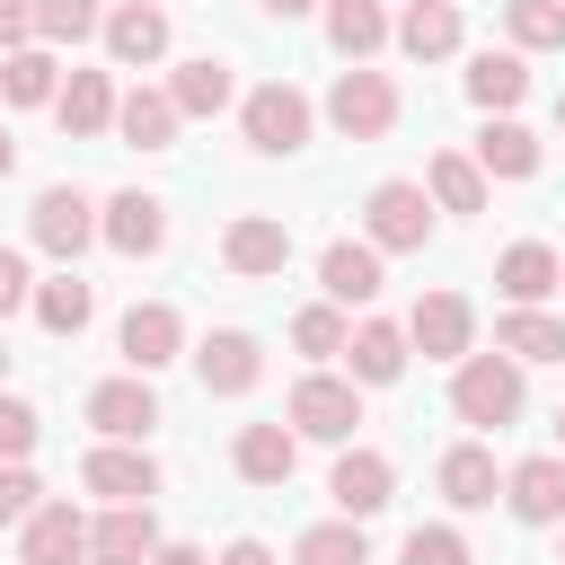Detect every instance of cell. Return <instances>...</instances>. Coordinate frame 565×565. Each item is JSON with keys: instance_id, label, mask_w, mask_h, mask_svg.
Wrapping results in <instances>:
<instances>
[{"instance_id": "ac0fdd59", "label": "cell", "mask_w": 565, "mask_h": 565, "mask_svg": "<svg viewBox=\"0 0 565 565\" xmlns=\"http://www.w3.org/2000/svg\"><path fill=\"white\" fill-rule=\"evenodd\" d=\"M503 503H512L521 521H565V459H556V450L521 459V468L503 477Z\"/></svg>"}, {"instance_id": "836d02e7", "label": "cell", "mask_w": 565, "mask_h": 565, "mask_svg": "<svg viewBox=\"0 0 565 565\" xmlns=\"http://www.w3.org/2000/svg\"><path fill=\"white\" fill-rule=\"evenodd\" d=\"M88 309H97V291H88L71 265H62L53 282H35V318H44V335H79V327H88Z\"/></svg>"}, {"instance_id": "f35d334b", "label": "cell", "mask_w": 565, "mask_h": 565, "mask_svg": "<svg viewBox=\"0 0 565 565\" xmlns=\"http://www.w3.org/2000/svg\"><path fill=\"white\" fill-rule=\"evenodd\" d=\"M406 565H468V539L441 530V521L433 530H406Z\"/></svg>"}, {"instance_id": "816d5d0a", "label": "cell", "mask_w": 565, "mask_h": 565, "mask_svg": "<svg viewBox=\"0 0 565 565\" xmlns=\"http://www.w3.org/2000/svg\"><path fill=\"white\" fill-rule=\"evenodd\" d=\"M556 565H565V539H556Z\"/></svg>"}, {"instance_id": "2e32d148", "label": "cell", "mask_w": 565, "mask_h": 565, "mask_svg": "<svg viewBox=\"0 0 565 565\" xmlns=\"http://www.w3.org/2000/svg\"><path fill=\"white\" fill-rule=\"evenodd\" d=\"M318 282H327V300H335V309L380 300V247H371V238H362V247H353V238H335V247L318 256Z\"/></svg>"}, {"instance_id": "4fadbf2b", "label": "cell", "mask_w": 565, "mask_h": 565, "mask_svg": "<svg viewBox=\"0 0 565 565\" xmlns=\"http://www.w3.org/2000/svg\"><path fill=\"white\" fill-rule=\"evenodd\" d=\"M88 424H97L106 441H141V433L159 424L150 380H141V371H132V380H97V388H88Z\"/></svg>"}, {"instance_id": "f6af8a7d", "label": "cell", "mask_w": 565, "mask_h": 565, "mask_svg": "<svg viewBox=\"0 0 565 565\" xmlns=\"http://www.w3.org/2000/svg\"><path fill=\"white\" fill-rule=\"evenodd\" d=\"M150 565H212V556H203V547H185V539H177V547L159 539V547H150Z\"/></svg>"}, {"instance_id": "f907efd6", "label": "cell", "mask_w": 565, "mask_h": 565, "mask_svg": "<svg viewBox=\"0 0 565 565\" xmlns=\"http://www.w3.org/2000/svg\"><path fill=\"white\" fill-rule=\"evenodd\" d=\"M0 380H9V344H0Z\"/></svg>"}, {"instance_id": "d590c367", "label": "cell", "mask_w": 565, "mask_h": 565, "mask_svg": "<svg viewBox=\"0 0 565 565\" xmlns=\"http://www.w3.org/2000/svg\"><path fill=\"white\" fill-rule=\"evenodd\" d=\"M291 565H371V556H362V521H318V530H300Z\"/></svg>"}, {"instance_id": "e0dca14e", "label": "cell", "mask_w": 565, "mask_h": 565, "mask_svg": "<svg viewBox=\"0 0 565 565\" xmlns=\"http://www.w3.org/2000/svg\"><path fill=\"white\" fill-rule=\"evenodd\" d=\"M388 486H397V477H388V459H380V450H344V459H335V477H327V494H335V512H344V521H371V512L388 503Z\"/></svg>"}, {"instance_id": "e575fe53", "label": "cell", "mask_w": 565, "mask_h": 565, "mask_svg": "<svg viewBox=\"0 0 565 565\" xmlns=\"http://www.w3.org/2000/svg\"><path fill=\"white\" fill-rule=\"evenodd\" d=\"M503 26H512L521 53H556V44H565V0H512Z\"/></svg>"}, {"instance_id": "f5cc1de1", "label": "cell", "mask_w": 565, "mask_h": 565, "mask_svg": "<svg viewBox=\"0 0 565 565\" xmlns=\"http://www.w3.org/2000/svg\"><path fill=\"white\" fill-rule=\"evenodd\" d=\"M556 282H565V274H556Z\"/></svg>"}, {"instance_id": "7bdbcfd3", "label": "cell", "mask_w": 565, "mask_h": 565, "mask_svg": "<svg viewBox=\"0 0 565 565\" xmlns=\"http://www.w3.org/2000/svg\"><path fill=\"white\" fill-rule=\"evenodd\" d=\"M26 35H35V9L26 0H0V53H18Z\"/></svg>"}, {"instance_id": "ba28073f", "label": "cell", "mask_w": 565, "mask_h": 565, "mask_svg": "<svg viewBox=\"0 0 565 565\" xmlns=\"http://www.w3.org/2000/svg\"><path fill=\"white\" fill-rule=\"evenodd\" d=\"M97 238H106L115 256H159V247H168V203H159V194H106Z\"/></svg>"}, {"instance_id": "ab89813d", "label": "cell", "mask_w": 565, "mask_h": 565, "mask_svg": "<svg viewBox=\"0 0 565 565\" xmlns=\"http://www.w3.org/2000/svg\"><path fill=\"white\" fill-rule=\"evenodd\" d=\"M35 433H44V424H35V406H26V397H0V459H26V450H35Z\"/></svg>"}, {"instance_id": "83f0119b", "label": "cell", "mask_w": 565, "mask_h": 565, "mask_svg": "<svg viewBox=\"0 0 565 565\" xmlns=\"http://www.w3.org/2000/svg\"><path fill=\"white\" fill-rule=\"evenodd\" d=\"M397 44H406L415 62H441V53H459V9H450V0H406V18H397Z\"/></svg>"}, {"instance_id": "d4e9b609", "label": "cell", "mask_w": 565, "mask_h": 565, "mask_svg": "<svg viewBox=\"0 0 565 565\" xmlns=\"http://www.w3.org/2000/svg\"><path fill=\"white\" fill-rule=\"evenodd\" d=\"M230 459H238V477H247V486H282V477H291V459H300V441H291V424H247Z\"/></svg>"}, {"instance_id": "8992f818", "label": "cell", "mask_w": 565, "mask_h": 565, "mask_svg": "<svg viewBox=\"0 0 565 565\" xmlns=\"http://www.w3.org/2000/svg\"><path fill=\"white\" fill-rule=\"evenodd\" d=\"M353 424H362V388H353V380L309 371V380L291 388V433H309V441H353Z\"/></svg>"}, {"instance_id": "603a6c76", "label": "cell", "mask_w": 565, "mask_h": 565, "mask_svg": "<svg viewBox=\"0 0 565 565\" xmlns=\"http://www.w3.org/2000/svg\"><path fill=\"white\" fill-rule=\"evenodd\" d=\"M115 132H124L132 150H168V141H177V97H168V88H124V97H115Z\"/></svg>"}, {"instance_id": "f546056e", "label": "cell", "mask_w": 565, "mask_h": 565, "mask_svg": "<svg viewBox=\"0 0 565 565\" xmlns=\"http://www.w3.org/2000/svg\"><path fill=\"white\" fill-rule=\"evenodd\" d=\"M468 97H477L486 115H512V106L530 97V71H521V53H477V62H468Z\"/></svg>"}, {"instance_id": "f1b7e54d", "label": "cell", "mask_w": 565, "mask_h": 565, "mask_svg": "<svg viewBox=\"0 0 565 565\" xmlns=\"http://www.w3.org/2000/svg\"><path fill=\"white\" fill-rule=\"evenodd\" d=\"M53 88H62V62L53 53H35V44L0 53V97L9 106H53Z\"/></svg>"}, {"instance_id": "74e56055", "label": "cell", "mask_w": 565, "mask_h": 565, "mask_svg": "<svg viewBox=\"0 0 565 565\" xmlns=\"http://www.w3.org/2000/svg\"><path fill=\"white\" fill-rule=\"evenodd\" d=\"M344 335H353V327H344V309H335V300H318V309H300V318H291V344H300V353H344Z\"/></svg>"}, {"instance_id": "d6986e66", "label": "cell", "mask_w": 565, "mask_h": 565, "mask_svg": "<svg viewBox=\"0 0 565 565\" xmlns=\"http://www.w3.org/2000/svg\"><path fill=\"white\" fill-rule=\"evenodd\" d=\"M18 556H26V565H71V556H88V521H79V503H35Z\"/></svg>"}, {"instance_id": "c3c4849f", "label": "cell", "mask_w": 565, "mask_h": 565, "mask_svg": "<svg viewBox=\"0 0 565 565\" xmlns=\"http://www.w3.org/2000/svg\"><path fill=\"white\" fill-rule=\"evenodd\" d=\"M556 441H565V406H556Z\"/></svg>"}, {"instance_id": "9c48e42d", "label": "cell", "mask_w": 565, "mask_h": 565, "mask_svg": "<svg viewBox=\"0 0 565 565\" xmlns=\"http://www.w3.org/2000/svg\"><path fill=\"white\" fill-rule=\"evenodd\" d=\"M468 335H477V309H468L459 291H424V300H415V318H406V344H415V353H433V362H459V353H468Z\"/></svg>"}, {"instance_id": "44dd1931", "label": "cell", "mask_w": 565, "mask_h": 565, "mask_svg": "<svg viewBox=\"0 0 565 565\" xmlns=\"http://www.w3.org/2000/svg\"><path fill=\"white\" fill-rule=\"evenodd\" d=\"M556 274H565V265H556L539 238H521V247H503V256H494V291H503L512 309H539V300L556 291Z\"/></svg>"}, {"instance_id": "6da1fadb", "label": "cell", "mask_w": 565, "mask_h": 565, "mask_svg": "<svg viewBox=\"0 0 565 565\" xmlns=\"http://www.w3.org/2000/svg\"><path fill=\"white\" fill-rule=\"evenodd\" d=\"M450 406H459V424H486V433H503V424L521 415V362H512L503 344H494V353H459Z\"/></svg>"}, {"instance_id": "52a82bcc", "label": "cell", "mask_w": 565, "mask_h": 565, "mask_svg": "<svg viewBox=\"0 0 565 565\" xmlns=\"http://www.w3.org/2000/svg\"><path fill=\"white\" fill-rule=\"evenodd\" d=\"M26 230H35V247H44V256H62V265H71V256L97 238V203H88L79 185H44V194H35V212H26Z\"/></svg>"}, {"instance_id": "5bb4252c", "label": "cell", "mask_w": 565, "mask_h": 565, "mask_svg": "<svg viewBox=\"0 0 565 565\" xmlns=\"http://www.w3.org/2000/svg\"><path fill=\"white\" fill-rule=\"evenodd\" d=\"M150 547H159L150 503H115L106 521H88V556H97V565H150Z\"/></svg>"}, {"instance_id": "bcb514c9", "label": "cell", "mask_w": 565, "mask_h": 565, "mask_svg": "<svg viewBox=\"0 0 565 565\" xmlns=\"http://www.w3.org/2000/svg\"><path fill=\"white\" fill-rule=\"evenodd\" d=\"M309 9H327V0H265V18H309Z\"/></svg>"}, {"instance_id": "b9f144b4", "label": "cell", "mask_w": 565, "mask_h": 565, "mask_svg": "<svg viewBox=\"0 0 565 565\" xmlns=\"http://www.w3.org/2000/svg\"><path fill=\"white\" fill-rule=\"evenodd\" d=\"M26 300H35V282H26V256H18V247H0V318H9V309H26Z\"/></svg>"}, {"instance_id": "60d3db41", "label": "cell", "mask_w": 565, "mask_h": 565, "mask_svg": "<svg viewBox=\"0 0 565 565\" xmlns=\"http://www.w3.org/2000/svg\"><path fill=\"white\" fill-rule=\"evenodd\" d=\"M35 494H44V486L26 477V459H0V521H26V512H35Z\"/></svg>"}, {"instance_id": "ee69618b", "label": "cell", "mask_w": 565, "mask_h": 565, "mask_svg": "<svg viewBox=\"0 0 565 565\" xmlns=\"http://www.w3.org/2000/svg\"><path fill=\"white\" fill-rule=\"evenodd\" d=\"M221 565H274V547H265V539H230V547H221Z\"/></svg>"}, {"instance_id": "4dcf8cb0", "label": "cell", "mask_w": 565, "mask_h": 565, "mask_svg": "<svg viewBox=\"0 0 565 565\" xmlns=\"http://www.w3.org/2000/svg\"><path fill=\"white\" fill-rule=\"evenodd\" d=\"M424 194H433L441 212H486V168H477V159H459V150H433Z\"/></svg>"}, {"instance_id": "8d00e7d4", "label": "cell", "mask_w": 565, "mask_h": 565, "mask_svg": "<svg viewBox=\"0 0 565 565\" xmlns=\"http://www.w3.org/2000/svg\"><path fill=\"white\" fill-rule=\"evenodd\" d=\"M26 9H35V35H44V44L97 35V0H26Z\"/></svg>"}, {"instance_id": "4316f807", "label": "cell", "mask_w": 565, "mask_h": 565, "mask_svg": "<svg viewBox=\"0 0 565 565\" xmlns=\"http://www.w3.org/2000/svg\"><path fill=\"white\" fill-rule=\"evenodd\" d=\"M477 168H486V177H539V132L512 124V115H494V124L477 132Z\"/></svg>"}, {"instance_id": "681fc988", "label": "cell", "mask_w": 565, "mask_h": 565, "mask_svg": "<svg viewBox=\"0 0 565 565\" xmlns=\"http://www.w3.org/2000/svg\"><path fill=\"white\" fill-rule=\"evenodd\" d=\"M556 124H565V88H556Z\"/></svg>"}, {"instance_id": "7dc6e473", "label": "cell", "mask_w": 565, "mask_h": 565, "mask_svg": "<svg viewBox=\"0 0 565 565\" xmlns=\"http://www.w3.org/2000/svg\"><path fill=\"white\" fill-rule=\"evenodd\" d=\"M9 168H18V141H9V132H0V177H9Z\"/></svg>"}, {"instance_id": "cb8c5ba5", "label": "cell", "mask_w": 565, "mask_h": 565, "mask_svg": "<svg viewBox=\"0 0 565 565\" xmlns=\"http://www.w3.org/2000/svg\"><path fill=\"white\" fill-rule=\"evenodd\" d=\"M344 362H353V380H362V388H388V380L406 371V327H388V318L353 327V335H344Z\"/></svg>"}, {"instance_id": "484cf974", "label": "cell", "mask_w": 565, "mask_h": 565, "mask_svg": "<svg viewBox=\"0 0 565 565\" xmlns=\"http://www.w3.org/2000/svg\"><path fill=\"white\" fill-rule=\"evenodd\" d=\"M327 44H335L344 62H371V53L388 44V9H380V0H327Z\"/></svg>"}, {"instance_id": "3957f363", "label": "cell", "mask_w": 565, "mask_h": 565, "mask_svg": "<svg viewBox=\"0 0 565 565\" xmlns=\"http://www.w3.org/2000/svg\"><path fill=\"white\" fill-rule=\"evenodd\" d=\"M238 124H247V150H265V159H291V150L309 141V97H300L291 79H265V88H247Z\"/></svg>"}, {"instance_id": "9a60e30c", "label": "cell", "mask_w": 565, "mask_h": 565, "mask_svg": "<svg viewBox=\"0 0 565 565\" xmlns=\"http://www.w3.org/2000/svg\"><path fill=\"white\" fill-rule=\"evenodd\" d=\"M106 53H115L124 71L159 62V53H168V9H159V0H124V9L106 18Z\"/></svg>"}, {"instance_id": "7a4b0ae2", "label": "cell", "mask_w": 565, "mask_h": 565, "mask_svg": "<svg viewBox=\"0 0 565 565\" xmlns=\"http://www.w3.org/2000/svg\"><path fill=\"white\" fill-rule=\"evenodd\" d=\"M327 124L344 132V141H380L388 124H397V79L388 71H335V88H327Z\"/></svg>"}, {"instance_id": "7c38bea8", "label": "cell", "mask_w": 565, "mask_h": 565, "mask_svg": "<svg viewBox=\"0 0 565 565\" xmlns=\"http://www.w3.org/2000/svg\"><path fill=\"white\" fill-rule=\"evenodd\" d=\"M115 344H124V362L150 380L159 362H177L185 327H177V309H168V300H132V309H124V327H115Z\"/></svg>"}, {"instance_id": "30bf717a", "label": "cell", "mask_w": 565, "mask_h": 565, "mask_svg": "<svg viewBox=\"0 0 565 565\" xmlns=\"http://www.w3.org/2000/svg\"><path fill=\"white\" fill-rule=\"evenodd\" d=\"M79 477H88V494H106V503H150V494H159V468H150V450H132V441H97V450L79 459Z\"/></svg>"}, {"instance_id": "1f68e13d", "label": "cell", "mask_w": 565, "mask_h": 565, "mask_svg": "<svg viewBox=\"0 0 565 565\" xmlns=\"http://www.w3.org/2000/svg\"><path fill=\"white\" fill-rule=\"evenodd\" d=\"M494 344H503L512 362H565V318H547V309H512V318L494 327Z\"/></svg>"}, {"instance_id": "7402d4cb", "label": "cell", "mask_w": 565, "mask_h": 565, "mask_svg": "<svg viewBox=\"0 0 565 565\" xmlns=\"http://www.w3.org/2000/svg\"><path fill=\"white\" fill-rule=\"evenodd\" d=\"M441 494H450L459 512H486V503L503 494V468H494V450H486V441H459V450H441Z\"/></svg>"}, {"instance_id": "8fae6325", "label": "cell", "mask_w": 565, "mask_h": 565, "mask_svg": "<svg viewBox=\"0 0 565 565\" xmlns=\"http://www.w3.org/2000/svg\"><path fill=\"white\" fill-rule=\"evenodd\" d=\"M221 265H230V274H282V265H291V230H282L274 212H238V221L221 230Z\"/></svg>"}, {"instance_id": "d6a6232c", "label": "cell", "mask_w": 565, "mask_h": 565, "mask_svg": "<svg viewBox=\"0 0 565 565\" xmlns=\"http://www.w3.org/2000/svg\"><path fill=\"white\" fill-rule=\"evenodd\" d=\"M168 97H177V115H221V106H230V62H212V53L177 62Z\"/></svg>"}, {"instance_id": "5b68a950", "label": "cell", "mask_w": 565, "mask_h": 565, "mask_svg": "<svg viewBox=\"0 0 565 565\" xmlns=\"http://www.w3.org/2000/svg\"><path fill=\"white\" fill-rule=\"evenodd\" d=\"M194 380H203V397H247V388L265 380V344H256L247 327H212V335L194 344Z\"/></svg>"}, {"instance_id": "277c9868", "label": "cell", "mask_w": 565, "mask_h": 565, "mask_svg": "<svg viewBox=\"0 0 565 565\" xmlns=\"http://www.w3.org/2000/svg\"><path fill=\"white\" fill-rule=\"evenodd\" d=\"M362 230H371V247H424L433 238V194L424 185H406V177H388V185H371V203H362Z\"/></svg>"}, {"instance_id": "ffe728a7", "label": "cell", "mask_w": 565, "mask_h": 565, "mask_svg": "<svg viewBox=\"0 0 565 565\" xmlns=\"http://www.w3.org/2000/svg\"><path fill=\"white\" fill-rule=\"evenodd\" d=\"M53 115H62V132H71V141L106 132V124H115V79H106V71H71V79L53 88Z\"/></svg>"}]
</instances>
